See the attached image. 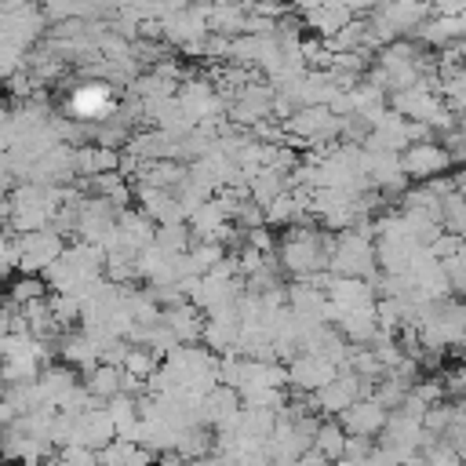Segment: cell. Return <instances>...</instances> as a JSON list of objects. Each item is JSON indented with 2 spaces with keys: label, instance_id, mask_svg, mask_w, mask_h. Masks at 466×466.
Instances as JSON below:
<instances>
[{
  "label": "cell",
  "instance_id": "277c9868",
  "mask_svg": "<svg viewBox=\"0 0 466 466\" xmlns=\"http://www.w3.org/2000/svg\"><path fill=\"white\" fill-rule=\"evenodd\" d=\"M109 109H113V91L109 84L95 80V84H80L73 95H69V113L76 120H109Z\"/></svg>",
  "mask_w": 466,
  "mask_h": 466
},
{
  "label": "cell",
  "instance_id": "9c48e42d",
  "mask_svg": "<svg viewBox=\"0 0 466 466\" xmlns=\"http://www.w3.org/2000/svg\"><path fill=\"white\" fill-rule=\"evenodd\" d=\"M51 284L40 277V273H25L15 288H11V302H18V306H25V302H36V299H47L44 291H47Z\"/></svg>",
  "mask_w": 466,
  "mask_h": 466
},
{
  "label": "cell",
  "instance_id": "7a4b0ae2",
  "mask_svg": "<svg viewBox=\"0 0 466 466\" xmlns=\"http://www.w3.org/2000/svg\"><path fill=\"white\" fill-rule=\"evenodd\" d=\"M451 160H455L451 149L441 146V142H415V146H408V149L400 153L404 175H408V178H422V182L437 178L444 167H451Z\"/></svg>",
  "mask_w": 466,
  "mask_h": 466
},
{
  "label": "cell",
  "instance_id": "ba28073f",
  "mask_svg": "<svg viewBox=\"0 0 466 466\" xmlns=\"http://www.w3.org/2000/svg\"><path fill=\"white\" fill-rule=\"evenodd\" d=\"M120 368H124L127 375H135V379H146V382H149V379L160 371V357H157L149 346H131Z\"/></svg>",
  "mask_w": 466,
  "mask_h": 466
},
{
  "label": "cell",
  "instance_id": "6da1fadb",
  "mask_svg": "<svg viewBox=\"0 0 466 466\" xmlns=\"http://www.w3.org/2000/svg\"><path fill=\"white\" fill-rule=\"evenodd\" d=\"M379 262V248H371V240L364 233H342L339 240H331V273L335 277H364L371 273Z\"/></svg>",
  "mask_w": 466,
  "mask_h": 466
},
{
  "label": "cell",
  "instance_id": "3957f363",
  "mask_svg": "<svg viewBox=\"0 0 466 466\" xmlns=\"http://www.w3.org/2000/svg\"><path fill=\"white\" fill-rule=\"evenodd\" d=\"M339 375V364L335 360H328V357H320V353H302L299 360H291V368H288V382L291 386H302V390H324L331 379Z\"/></svg>",
  "mask_w": 466,
  "mask_h": 466
},
{
  "label": "cell",
  "instance_id": "5b68a950",
  "mask_svg": "<svg viewBox=\"0 0 466 466\" xmlns=\"http://www.w3.org/2000/svg\"><path fill=\"white\" fill-rule=\"evenodd\" d=\"M339 422L346 426L350 437H368L371 441L379 430H386L390 415H386V404L382 400H357L353 408H346L339 415Z\"/></svg>",
  "mask_w": 466,
  "mask_h": 466
},
{
  "label": "cell",
  "instance_id": "52a82bcc",
  "mask_svg": "<svg viewBox=\"0 0 466 466\" xmlns=\"http://www.w3.org/2000/svg\"><path fill=\"white\" fill-rule=\"evenodd\" d=\"M149 459L153 455L138 441H124V437H116L109 448L98 451V462L102 466H149Z\"/></svg>",
  "mask_w": 466,
  "mask_h": 466
},
{
  "label": "cell",
  "instance_id": "8992f818",
  "mask_svg": "<svg viewBox=\"0 0 466 466\" xmlns=\"http://www.w3.org/2000/svg\"><path fill=\"white\" fill-rule=\"evenodd\" d=\"M346 444H350V437H346V426L339 422V419H328V422H320L317 426V437H313V451L320 455V459H346Z\"/></svg>",
  "mask_w": 466,
  "mask_h": 466
}]
</instances>
